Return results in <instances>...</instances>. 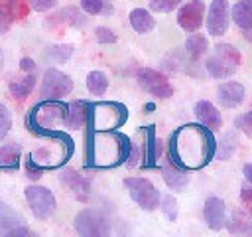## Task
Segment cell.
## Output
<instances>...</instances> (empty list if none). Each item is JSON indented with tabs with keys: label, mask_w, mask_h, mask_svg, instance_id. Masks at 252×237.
I'll use <instances>...</instances> for the list:
<instances>
[{
	"label": "cell",
	"mask_w": 252,
	"mask_h": 237,
	"mask_svg": "<svg viewBox=\"0 0 252 237\" xmlns=\"http://www.w3.org/2000/svg\"><path fill=\"white\" fill-rule=\"evenodd\" d=\"M217 140L205 124H185L169 138V162L183 170H197L215 158Z\"/></svg>",
	"instance_id": "1"
},
{
	"label": "cell",
	"mask_w": 252,
	"mask_h": 237,
	"mask_svg": "<svg viewBox=\"0 0 252 237\" xmlns=\"http://www.w3.org/2000/svg\"><path fill=\"white\" fill-rule=\"evenodd\" d=\"M240 63L242 55L232 43H217L215 51L205 61V69L213 79H226L236 73Z\"/></svg>",
	"instance_id": "2"
},
{
	"label": "cell",
	"mask_w": 252,
	"mask_h": 237,
	"mask_svg": "<svg viewBox=\"0 0 252 237\" xmlns=\"http://www.w3.org/2000/svg\"><path fill=\"white\" fill-rule=\"evenodd\" d=\"M128 111L120 103H89L87 124L94 130H112L126 122Z\"/></svg>",
	"instance_id": "3"
},
{
	"label": "cell",
	"mask_w": 252,
	"mask_h": 237,
	"mask_svg": "<svg viewBox=\"0 0 252 237\" xmlns=\"http://www.w3.org/2000/svg\"><path fill=\"white\" fill-rule=\"evenodd\" d=\"M124 188H126L128 196L136 201V205L142 207L144 211H154L159 207L161 196L150 180L140 178V176H130V178H124Z\"/></svg>",
	"instance_id": "4"
},
{
	"label": "cell",
	"mask_w": 252,
	"mask_h": 237,
	"mask_svg": "<svg viewBox=\"0 0 252 237\" xmlns=\"http://www.w3.org/2000/svg\"><path fill=\"white\" fill-rule=\"evenodd\" d=\"M75 231L83 237H106L110 235V221L98 209H81L75 215Z\"/></svg>",
	"instance_id": "5"
},
{
	"label": "cell",
	"mask_w": 252,
	"mask_h": 237,
	"mask_svg": "<svg viewBox=\"0 0 252 237\" xmlns=\"http://www.w3.org/2000/svg\"><path fill=\"white\" fill-rule=\"evenodd\" d=\"M24 196L35 219H49L57 209L55 196L45 186H28L24 190Z\"/></svg>",
	"instance_id": "6"
},
{
	"label": "cell",
	"mask_w": 252,
	"mask_h": 237,
	"mask_svg": "<svg viewBox=\"0 0 252 237\" xmlns=\"http://www.w3.org/2000/svg\"><path fill=\"white\" fill-rule=\"evenodd\" d=\"M136 79H138V85L156 99H169L173 95V85L161 71H156L152 67H142L138 69Z\"/></svg>",
	"instance_id": "7"
},
{
	"label": "cell",
	"mask_w": 252,
	"mask_h": 237,
	"mask_svg": "<svg viewBox=\"0 0 252 237\" xmlns=\"http://www.w3.org/2000/svg\"><path fill=\"white\" fill-rule=\"evenodd\" d=\"M73 87H75V83L67 73H63L55 67H49L43 73L39 95H41V99H63L65 95H69L73 91Z\"/></svg>",
	"instance_id": "8"
},
{
	"label": "cell",
	"mask_w": 252,
	"mask_h": 237,
	"mask_svg": "<svg viewBox=\"0 0 252 237\" xmlns=\"http://www.w3.org/2000/svg\"><path fill=\"white\" fill-rule=\"evenodd\" d=\"M205 20V2L203 0H189L177 12V24L183 32H197Z\"/></svg>",
	"instance_id": "9"
},
{
	"label": "cell",
	"mask_w": 252,
	"mask_h": 237,
	"mask_svg": "<svg viewBox=\"0 0 252 237\" xmlns=\"http://www.w3.org/2000/svg\"><path fill=\"white\" fill-rule=\"evenodd\" d=\"M228 20H230V8L226 0H213L209 6V16H207V32L215 38L224 36L228 30Z\"/></svg>",
	"instance_id": "10"
},
{
	"label": "cell",
	"mask_w": 252,
	"mask_h": 237,
	"mask_svg": "<svg viewBox=\"0 0 252 237\" xmlns=\"http://www.w3.org/2000/svg\"><path fill=\"white\" fill-rule=\"evenodd\" d=\"M203 219L209 229L220 231L226 225V203L217 196L207 198V201L203 205Z\"/></svg>",
	"instance_id": "11"
},
{
	"label": "cell",
	"mask_w": 252,
	"mask_h": 237,
	"mask_svg": "<svg viewBox=\"0 0 252 237\" xmlns=\"http://www.w3.org/2000/svg\"><path fill=\"white\" fill-rule=\"evenodd\" d=\"M217 101L224 109H236L244 101V85L238 81H226L217 89Z\"/></svg>",
	"instance_id": "12"
},
{
	"label": "cell",
	"mask_w": 252,
	"mask_h": 237,
	"mask_svg": "<svg viewBox=\"0 0 252 237\" xmlns=\"http://www.w3.org/2000/svg\"><path fill=\"white\" fill-rule=\"evenodd\" d=\"M159 156V140L156 138V126L148 124L144 128V146H142V168H156Z\"/></svg>",
	"instance_id": "13"
},
{
	"label": "cell",
	"mask_w": 252,
	"mask_h": 237,
	"mask_svg": "<svg viewBox=\"0 0 252 237\" xmlns=\"http://www.w3.org/2000/svg\"><path fill=\"white\" fill-rule=\"evenodd\" d=\"M61 182L75 194L77 199H81V201H87V199H89V194H91V182H89L83 174H79L77 170H73V168L63 170V172H61Z\"/></svg>",
	"instance_id": "14"
},
{
	"label": "cell",
	"mask_w": 252,
	"mask_h": 237,
	"mask_svg": "<svg viewBox=\"0 0 252 237\" xmlns=\"http://www.w3.org/2000/svg\"><path fill=\"white\" fill-rule=\"evenodd\" d=\"M195 117L199 118L201 124H205L211 130H219L222 126L220 113L217 111V107L211 101H197L195 103Z\"/></svg>",
	"instance_id": "15"
},
{
	"label": "cell",
	"mask_w": 252,
	"mask_h": 237,
	"mask_svg": "<svg viewBox=\"0 0 252 237\" xmlns=\"http://www.w3.org/2000/svg\"><path fill=\"white\" fill-rule=\"evenodd\" d=\"M161 178H163V182H165V186L169 190H177V192L183 190L187 186V182H189L187 170H183V168H179V166H175L171 162L161 166Z\"/></svg>",
	"instance_id": "16"
},
{
	"label": "cell",
	"mask_w": 252,
	"mask_h": 237,
	"mask_svg": "<svg viewBox=\"0 0 252 237\" xmlns=\"http://www.w3.org/2000/svg\"><path fill=\"white\" fill-rule=\"evenodd\" d=\"M87 117H89V103L87 101H73L67 109V118H65V126L79 130L87 124Z\"/></svg>",
	"instance_id": "17"
},
{
	"label": "cell",
	"mask_w": 252,
	"mask_h": 237,
	"mask_svg": "<svg viewBox=\"0 0 252 237\" xmlns=\"http://www.w3.org/2000/svg\"><path fill=\"white\" fill-rule=\"evenodd\" d=\"M130 26L136 34H150L156 28V18L146 8H134L128 16Z\"/></svg>",
	"instance_id": "18"
},
{
	"label": "cell",
	"mask_w": 252,
	"mask_h": 237,
	"mask_svg": "<svg viewBox=\"0 0 252 237\" xmlns=\"http://www.w3.org/2000/svg\"><path fill=\"white\" fill-rule=\"evenodd\" d=\"M230 18L240 30H250L252 28V0H236V4L230 10Z\"/></svg>",
	"instance_id": "19"
},
{
	"label": "cell",
	"mask_w": 252,
	"mask_h": 237,
	"mask_svg": "<svg viewBox=\"0 0 252 237\" xmlns=\"http://www.w3.org/2000/svg\"><path fill=\"white\" fill-rule=\"evenodd\" d=\"M33 87H35V75H33V73H26L24 77L10 81L8 91H10V95H12L14 99L22 101V99H26V97L33 91Z\"/></svg>",
	"instance_id": "20"
},
{
	"label": "cell",
	"mask_w": 252,
	"mask_h": 237,
	"mask_svg": "<svg viewBox=\"0 0 252 237\" xmlns=\"http://www.w3.org/2000/svg\"><path fill=\"white\" fill-rule=\"evenodd\" d=\"M18 225H24L22 217L18 215V211L12 209L8 203H4L0 199V235H8Z\"/></svg>",
	"instance_id": "21"
},
{
	"label": "cell",
	"mask_w": 252,
	"mask_h": 237,
	"mask_svg": "<svg viewBox=\"0 0 252 237\" xmlns=\"http://www.w3.org/2000/svg\"><path fill=\"white\" fill-rule=\"evenodd\" d=\"M207 49H209V41H207V38H205L203 34H195V32H191V36H189L187 41H185V53L189 55V59L197 61L199 57H203V55L207 53Z\"/></svg>",
	"instance_id": "22"
},
{
	"label": "cell",
	"mask_w": 252,
	"mask_h": 237,
	"mask_svg": "<svg viewBox=\"0 0 252 237\" xmlns=\"http://www.w3.org/2000/svg\"><path fill=\"white\" fill-rule=\"evenodd\" d=\"M226 227L230 233H252V213L236 209L230 219H226Z\"/></svg>",
	"instance_id": "23"
},
{
	"label": "cell",
	"mask_w": 252,
	"mask_h": 237,
	"mask_svg": "<svg viewBox=\"0 0 252 237\" xmlns=\"http://www.w3.org/2000/svg\"><path fill=\"white\" fill-rule=\"evenodd\" d=\"M20 158H22V148L18 142H8L0 148V164L4 168H10V170L18 168Z\"/></svg>",
	"instance_id": "24"
},
{
	"label": "cell",
	"mask_w": 252,
	"mask_h": 237,
	"mask_svg": "<svg viewBox=\"0 0 252 237\" xmlns=\"http://www.w3.org/2000/svg\"><path fill=\"white\" fill-rule=\"evenodd\" d=\"M87 89H89V93H93L96 97L104 95L106 89H108V77H106V73L104 71H98V69L91 71L87 75Z\"/></svg>",
	"instance_id": "25"
},
{
	"label": "cell",
	"mask_w": 252,
	"mask_h": 237,
	"mask_svg": "<svg viewBox=\"0 0 252 237\" xmlns=\"http://www.w3.org/2000/svg\"><path fill=\"white\" fill-rule=\"evenodd\" d=\"M236 150V136L232 132L224 134L219 142H217V150H215V158L219 160H228Z\"/></svg>",
	"instance_id": "26"
},
{
	"label": "cell",
	"mask_w": 252,
	"mask_h": 237,
	"mask_svg": "<svg viewBox=\"0 0 252 237\" xmlns=\"http://www.w3.org/2000/svg\"><path fill=\"white\" fill-rule=\"evenodd\" d=\"M81 10L91 16H100V14H110L112 6L110 0H81Z\"/></svg>",
	"instance_id": "27"
},
{
	"label": "cell",
	"mask_w": 252,
	"mask_h": 237,
	"mask_svg": "<svg viewBox=\"0 0 252 237\" xmlns=\"http://www.w3.org/2000/svg\"><path fill=\"white\" fill-rule=\"evenodd\" d=\"M53 20H55V22H63V24H67V26H83V24H85L83 14H81L77 8H71V6L59 10Z\"/></svg>",
	"instance_id": "28"
},
{
	"label": "cell",
	"mask_w": 252,
	"mask_h": 237,
	"mask_svg": "<svg viewBox=\"0 0 252 237\" xmlns=\"http://www.w3.org/2000/svg\"><path fill=\"white\" fill-rule=\"evenodd\" d=\"M0 6L10 14V18H12V20L24 18V16L28 14L26 0H0Z\"/></svg>",
	"instance_id": "29"
},
{
	"label": "cell",
	"mask_w": 252,
	"mask_h": 237,
	"mask_svg": "<svg viewBox=\"0 0 252 237\" xmlns=\"http://www.w3.org/2000/svg\"><path fill=\"white\" fill-rule=\"evenodd\" d=\"M159 207H161L163 215L169 221H175L177 219V199L173 196H161L159 198Z\"/></svg>",
	"instance_id": "30"
},
{
	"label": "cell",
	"mask_w": 252,
	"mask_h": 237,
	"mask_svg": "<svg viewBox=\"0 0 252 237\" xmlns=\"http://www.w3.org/2000/svg\"><path fill=\"white\" fill-rule=\"evenodd\" d=\"M71 53H73V45L71 43H67V45H51V49H49V57L53 61H67L71 57Z\"/></svg>",
	"instance_id": "31"
},
{
	"label": "cell",
	"mask_w": 252,
	"mask_h": 237,
	"mask_svg": "<svg viewBox=\"0 0 252 237\" xmlns=\"http://www.w3.org/2000/svg\"><path fill=\"white\" fill-rule=\"evenodd\" d=\"M234 126L238 130H242L246 136H252V109L248 113H242L234 118Z\"/></svg>",
	"instance_id": "32"
},
{
	"label": "cell",
	"mask_w": 252,
	"mask_h": 237,
	"mask_svg": "<svg viewBox=\"0 0 252 237\" xmlns=\"http://www.w3.org/2000/svg\"><path fill=\"white\" fill-rule=\"evenodd\" d=\"M94 38H96V41L98 43H116L118 41V36L110 30V28H106V26H98L96 30H94Z\"/></svg>",
	"instance_id": "33"
},
{
	"label": "cell",
	"mask_w": 252,
	"mask_h": 237,
	"mask_svg": "<svg viewBox=\"0 0 252 237\" xmlns=\"http://www.w3.org/2000/svg\"><path fill=\"white\" fill-rule=\"evenodd\" d=\"M183 0H150V8L154 12H171L175 10Z\"/></svg>",
	"instance_id": "34"
},
{
	"label": "cell",
	"mask_w": 252,
	"mask_h": 237,
	"mask_svg": "<svg viewBox=\"0 0 252 237\" xmlns=\"http://www.w3.org/2000/svg\"><path fill=\"white\" fill-rule=\"evenodd\" d=\"M12 128V117H10V111L0 103V140L6 138V134L10 132Z\"/></svg>",
	"instance_id": "35"
},
{
	"label": "cell",
	"mask_w": 252,
	"mask_h": 237,
	"mask_svg": "<svg viewBox=\"0 0 252 237\" xmlns=\"http://www.w3.org/2000/svg\"><path fill=\"white\" fill-rule=\"evenodd\" d=\"M43 166H39L33 158H32V154L26 158V174H28V178H32V180H39L41 178V174H43Z\"/></svg>",
	"instance_id": "36"
},
{
	"label": "cell",
	"mask_w": 252,
	"mask_h": 237,
	"mask_svg": "<svg viewBox=\"0 0 252 237\" xmlns=\"http://www.w3.org/2000/svg\"><path fill=\"white\" fill-rule=\"evenodd\" d=\"M28 2L35 12H47L57 4V0H28Z\"/></svg>",
	"instance_id": "37"
},
{
	"label": "cell",
	"mask_w": 252,
	"mask_h": 237,
	"mask_svg": "<svg viewBox=\"0 0 252 237\" xmlns=\"http://www.w3.org/2000/svg\"><path fill=\"white\" fill-rule=\"evenodd\" d=\"M240 201H242L246 207L252 205V182H246V184L240 186Z\"/></svg>",
	"instance_id": "38"
},
{
	"label": "cell",
	"mask_w": 252,
	"mask_h": 237,
	"mask_svg": "<svg viewBox=\"0 0 252 237\" xmlns=\"http://www.w3.org/2000/svg\"><path fill=\"white\" fill-rule=\"evenodd\" d=\"M10 24H12V18H10V14H8V12H6V10L0 6V36L8 32Z\"/></svg>",
	"instance_id": "39"
},
{
	"label": "cell",
	"mask_w": 252,
	"mask_h": 237,
	"mask_svg": "<svg viewBox=\"0 0 252 237\" xmlns=\"http://www.w3.org/2000/svg\"><path fill=\"white\" fill-rule=\"evenodd\" d=\"M20 69L26 73H33L35 71V61L32 57H22L20 59Z\"/></svg>",
	"instance_id": "40"
},
{
	"label": "cell",
	"mask_w": 252,
	"mask_h": 237,
	"mask_svg": "<svg viewBox=\"0 0 252 237\" xmlns=\"http://www.w3.org/2000/svg\"><path fill=\"white\" fill-rule=\"evenodd\" d=\"M242 172H244V178H246V182H252V162H248V164H244V168H242Z\"/></svg>",
	"instance_id": "41"
},
{
	"label": "cell",
	"mask_w": 252,
	"mask_h": 237,
	"mask_svg": "<svg viewBox=\"0 0 252 237\" xmlns=\"http://www.w3.org/2000/svg\"><path fill=\"white\" fill-rule=\"evenodd\" d=\"M244 38H246V40L252 43V28H250V30H244Z\"/></svg>",
	"instance_id": "42"
},
{
	"label": "cell",
	"mask_w": 252,
	"mask_h": 237,
	"mask_svg": "<svg viewBox=\"0 0 252 237\" xmlns=\"http://www.w3.org/2000/svg\"><path fill=\"white\" fill-rule=\"evenodd\" d=\"M154 111V103H148V105H144V113H152Z\"/></svg>",
	"instance_id": "43"
},
{
	"label": "cell",
	"mask_w": 252,
	"mask_h": 237,
	"mask_svg": "<svg viewBox=\"0 0 252 237\" xmlns=\"http://www.w3.org/2000/svg\"><path fill=\"white\" fill-rule=\"evenodd\" d=\"M2 61H4V57H2V51H0V69H2Z\"/></svg>",
	"instance_id": "44"
},
{
	"label": "cell",
	"mask_w": 252,
	"mask_h": 237,
	"mask_svg": "<svg viewBox=\"0 0 252 237\" xmlns=\"http://www.w3.org/2000/svg\"><path fill=\"white\" fill-rule=\"evenodd\" d=\"M248 211H250V213H252V205H250V207H248Z\"/></svg>",
	"instance_id": "45"
}]
</instances>
